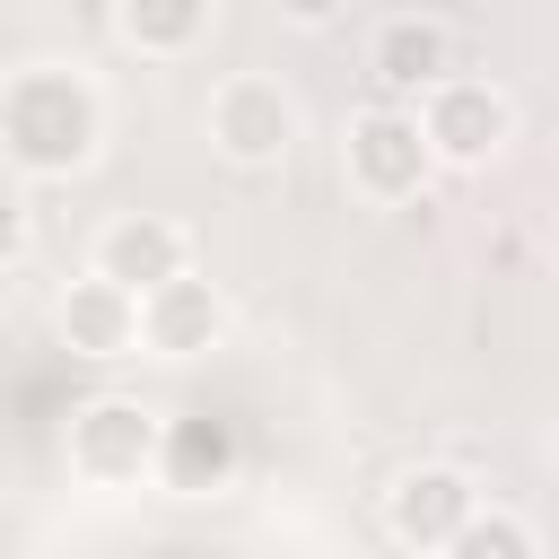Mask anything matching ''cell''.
I'll list each match as a JSON object with an SVG mask.
<instances>
[{"mask_svg":"<svg viewBox=\"0 0 559 559\" xmlns=\"http://www.w3.org/2000/svg\"><path fill=\"white\" fill-rule=\"evenodd\" d=\"M105 140V96L87 70L61 61H26L0 79V166L26 183H70L79 166H96Z\"/></svg>","mask_w":559,"mask_h":559,"instance_id":"cell-1","label":"cell"},{"mask_svg":"<svg viewBox=\"0 0 559 559\" xmlns=\"http://www.w3.org/2000/svg\"><path fill=\"white\" fill-rule=\"evenodd\" d=\"M341 175H349L358 201L402 210V201L428 192L437 148H428V131H419V114H402V105H358V114L341 122Z\"/></svg>","mask_w":559,"mask_h":559,"instance_id":"cell-2","label":"cell"},{"mask_svg":"<svg viewBox=\"0 0 559 559\" xmlns=\"http://www.w3.org/2000/svg\"><path fill=\"white\" fill-rule=\"evenodd\" d=\"M157 428H166V419H157L148 402H131V393L79 402L70 428H61L70 480H79V489H140V480H157Z\"/></svg>","mask_w":559,"mask_h":559,"instance_id":"cell-3","label":"cell"},{"mask_svg":"<svg viewBox=\"0 0 559 559\" xmlns=\"http://www.w3.org/2000/svg\"><path fill=\"white\" fill-rule=\"evenodd\" d=\"M201 131H210V148L227 166H280L297 148V96L280 79H262V70H236V79L210 87Z\"/></svg>","mask_w":559,"mask_h":559,"instance_id":"cell-4","label":"cell"},{"mask_svg":"<svg viewBox=\"0 0 559 559\" xmlns=\"http://www.w3.org/2000/svg\"><path fill=\"white\" fill-rule=\"evenodd\" d=\"M419 131L437 148V166H489L507 140H515V105L489 87V79H437L419 96Z\"/></svg>","mask_w":559,"mask_h":559,"instance_id":"cell-5","label":"cell"},{"mask_svg":"<svg viewBox=\"0 0 559 559\" xmlns=\"http://www.w3.org/2000/svg\"><path fill=\"white\" fill-rule=\"evenodd\" d=\"M472 507H480V489H472V472L463 463H411L393 489H384V533L402 542V550H445L463 524H472Z\"/></svg>","mask_w":559,"mask_h":559,"instance_id":"cell-6","label":"cell"},{"mask_svg":"<svg viewBox=\"0 0 559 559\" xmlns=\"http://www.w3.org/2000/svg\"><path fill=\"white\" fill-rule=\"evenodd\" d=\"M236 463H245V437H236L227 411H175V419L157 428V489H175V498L227 489Z\"/></svg>","mask_w":559,"mask_h":559,"instance_id":"cell-7","label":"cell"},{"mask_svg":"<svg viewBox=\"0 0 559 559\" xmlns=\"http://www.w3.org/2000/svg\"><path fill=\"white\" fill-rule=\"evenodd\" d=\"M96 271L122 280L131 297H148V288H166V280L192 271V236H183L166 210H122V218H105V236H96Z\"/></svg>","mask_w":559,"mask_h":559,"instance_id":"cell-8","label":"cell"},{"mask_svg":"<svg viewBox=\"0 0 559 559\" xmlns=\"http://www.w3.org/2000/svg\"><path fill=\"white\" fill-rule=\"evenodd\" d=\"M218 332H227V297L201 271H183V280L140 297V349H157V358H210Z\"/></svg>","mask_w":559,"mask_h":559,"instance_id":"cell-9","label":"cell"},{"mask_svg":"<svg viewBox=\"0 0 559 559\" xmlns=\"http://www.w3.org/2000/svg\"><path fill=\"white\" fill-rule=\"evenodd\" d=\"M52 323H61L70 358H131V349H140V297H131L122 280H105V271L70 280L61 306H52Z\"/></svg>","mask_w":559,"mask_h":559,"instance_id":"cell-10","label":"cell"},{"mask_svg":"<svg viewBox=\"0 0 559 559\" xmlns=\"http://www.w3.org/2000/svg\"><path fill=\"white\" fill-rule=\"evenodd\" d=\"M367 79L384 87V105L428 96L437 79H454V44H445V26H437V17H384L376 44H367Z\"/></svg>","mask_w":559,"mask_h":559,"instance_id":"cell-11","label":"cell"},{"mask_svg":"<svg viewBox=\"0 0 559 559\" xmlns=\"http://www.w3.org/2000/svg\"><path fill=\"white\" fill-rule=\"evenodd\" d=\"M114 35L140 61H183L210 35V0H114Z\"/></svg>","mask_w":559,"mask_h":559,"instance_id":"cell-12","label":"cell"},{"mask_svg":"<svg viewBox=\"0 0 559 559\" xmlns=\"http://www.w3.org/2000/svg\"><path fill=\"white\" fill-rule=\"evenodd\" d=\"M437 559H542V542H533V524H524L515 507H472V524H463Z\"/></svg>","mask_w":559,"mask_h":559,"instance_id":"cell-13","label":"cell"},{"mask_svg":"<svg viewBox=\"0 0 559 559\" xmlns=\"http://www.w3.org/2000/svg\"><path fill=\"white\" fill-rule=\"evenodd\" d=\"M26 245H35V210H26V192L0 175V271L26 262Z\"/></svg>","mask_w":559,"mask_h":559,"instance_id":"cell-14","label":"cell"},{"mask_svg":"<svg viewBox=\"0 0 559 559\" xmlns=\"http://www.w3.org/2000/svg\"><path fill=\"white\" fill-rule=\"evenodd\" d=\"M271 9H280L288 26H332V17L349 9V0H271Z\"/></svg>","mask_w":559,"mask_h":559,"instance_id":"cell-15","label":"cell"}]
</instances>
